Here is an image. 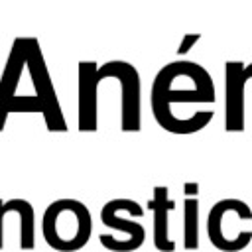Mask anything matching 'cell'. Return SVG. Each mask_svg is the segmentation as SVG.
I'll return each instance as SVG.
<instances>
[{
	"label": "cell",
	"instance_id": "3",
	"mask_svg": "<svg viewBox=\"0 0 252 252\" xmlns=\"http://www.w3.org/2000/svg\"><path fill=\"white\" fill-rule=\"evenodd\" d=\"M41 236L57 252H77L93 236V217L79 199L63 197L49 203L41 215Z\"/></svg>",
	"mask_w": 252,
	"mask_h": 252
},
{
	"label": "cell",
	"instance_id": "6",
	"mask_svg": "<svg viewBox=\"0 0 252 252\" xmlns=\"http://www.w3.org/2000/svg\"><path fill=\"white\" fill-rule=\"evenodd\" d=\"M8 226L16 230L20 250L35 248V213L30 201L20 197L0 199V250L4 248Z\"/></svg>",
	"mask_w": 252,
	"mask_h": 252
},
{
	"label": "cell",
	"instance_id": "9",
	"mask_svg": "<svg viewBox=\"0 0 252 252\" xmlns=\"http://www.w3.org/2000/svg\"><path fill=\"white\" fill-rule=\"evenodd\" d=\"M199 199L197 195L183 197V248L197 250L199 248Z\"/></svg>",
	"mask_w": 252,
	"mask_h": 252
},
{
	"label": "cell",
	"instance_id": "10",
	"mask_svg": "<svg viewBox=\"0 0 252 252\" xmlns=\"http://www.w3.org/2000/svg\"><path fill=\"white\" fill-rule=\"evenodd\" d=\"M199 39H201L199 33H187V35L183 37V41L179 43V47H177V55H185V53H187Z\"/></svg>",
	"mask_w": 252,
	"mask_h": 252
},
{
	"label": "cell",
	"instance_id": "2",
	"mask_svg": "<svg viewBox=\"0 0 252 252\" xmlns=\"http://www.w3.org/2000/svg\"><path fill=\"white\" fill-rule=\"evenodd\" d=\"M215 83L211 73L195 61H171L158 71L150 91V106L154 120L171 132L177 106L181 104H213Z\"/></svg>",
	"mask_w": 252,
	"mask_h": 252
},
{
	"label": "cell",
	"instance_id": "7",
	"mask_svg": "<svg viewBox=\"0 0 252 252\" xmlns=\"http://www.w3.org/2000/svg\"><path fill=\"white\" fill-rule=\"evenodd\" d=\"M224 130H244V98H246V65L242 61H226L224 67Z\"/></svg>",
	"mask_w": 252,
	"mask_h": 252
},
{
	"label": "cell",
	"instance_id": "1",
	"mask_svg": "<svg viewBox=\"0 0 252 252\" xmlns=\"http://www.w3.org/2000/svg\"><path fill=\"white\" fill-rule=\"evenodd\" d=\"M12 112H39L49 132H67L55 87L35 37H18L0 77V132Z\"/></svg>",
	"mask_w": 252,
	"mask_h": 252
},
{
	"label": "cell",
	"instance_id": "4",
	"mask_svg": "<svg viewBox=\"0 0 252 252\" xmlns=\"http://www.w3.org/2000/svg\"><path fill=\"white\" fill-rule=\"evenodd\" d=\"M207 238L220 252H240L252 242V209L236 197L217 201L207 215Z\"/></svg>",
	"mask_w": 252,
	"mask_h": 252
},
{
	"label": "cell",
	"instance_id": "8",
	"mask_svg": "<svg viewBox=\"0 0 252 252\" xmlns=\"http://www.w3.org/2000/svg\"><path fill=\"white\" fill-rule=\"evenodd\" d=\"M152 211V242L158 252H175V242L169 234V215L175 211V201L169 197V189L154 187L148 203Z\"/></svg>",
	"mask_w": 252,
	"mask_h": 252
},
{
	"label": "cell",
	"instance_id": "5",
	"mask_svg": "<svg viewBox=\"0 0 252 252\" xmlns=\"http://www.w3.org/2000/svg\"><path fill=\"white\" fill-rule=\"evenodd\" d=\"M144 209L138 201L118 197L106 201L100 209V222L116 234H98L102 248L110 252H134L146 242V228L142 224Z\"/></svg>",
	"mask_w": 252,
	"mask_h": 252
}]
</instances>
